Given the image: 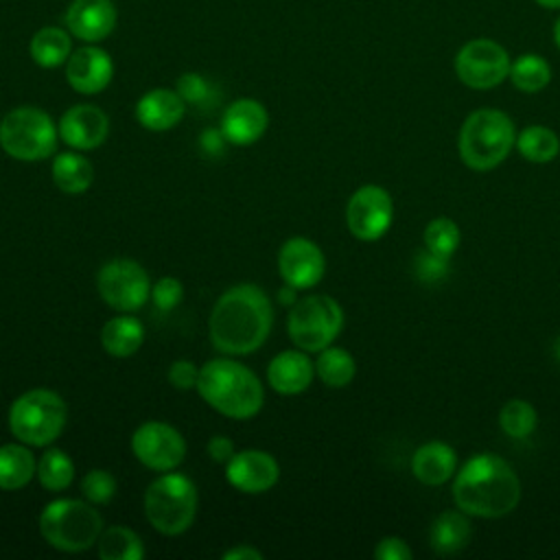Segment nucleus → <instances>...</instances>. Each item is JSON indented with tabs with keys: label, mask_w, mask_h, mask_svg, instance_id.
Instances as JSON below:
<instances>
[{
	"label": "nucleus",
	"mask_w": 560,
	"mask_h": 560,
	"mask_svg": "<svg viewBox=\"0 0 560 560\" xmlns=\"http://www.w3.org/2000/svg\"><path fill=\"white\" fill-rule=\"evenodd\" d=\"M273 322V308L267 293L256 284H236L228 289L212 306L210 339L223 354H249L258 350Z\"/></svg>",
	"instance_id": "f257e3e1"
},
{
	"label": "nucleus",
	"mask_w": 560,
	"mask_h": 560,
	"mask_svg": "<svg viewBox=\"0 0 560 560\" xmlns=\"http://www.w3.org/2000/svg\"><path fill=\"white\" fill-rule=\"evenodd\" d=\"M453 501L468 516H505L521 501L518 475L503 457L494 453H477L457 470Z\"/></svg>",
	"instance_id": "f03ea898"
},
{
	"label": "nucleus",
	"mask_w": 560,
	"mask_h": 560,
	"mask_svg": "<svg viewBox=\"0 0 560 560\" xmlns=\"http://www.w3.org/2000/svg\"><path fill=\"white\" fill-rule=\"evenodd\" d=\"M197 392L212 409L236 420L256 416L265 402L258 376L234 359H212L201 365Z\"/></svg>",
	"instance_id": "7ed1b4c3"
},
{
	"label": "nucleus",
	"mask_w": 560,
	"mask_h": 560,
	"mask_svg": "<svg viewBox=\"0 0 560 560\" xmlns=\"http://www.w3.org/2000/svg\"><path fill=\"white\" fill-rule=\"evenodd\" d=\"M516 142L512 118L492 107L475 109L459 129V158L472 171H490L499 166Z\"/></svg>",
	"instance_id": "20e7f679"
},
{
	"label": "nucleus",
	"mask_w": 560,
	"mask_h": 560,
	"mask_svg": "<svg viewBox=\"0 0 560 560\" xmlns=\"http://www.w3.org/2000/svg\"><path fill=\"white\" fill-rule=\"evenodd\" d=\"M39 532L50 547L77 553L90 549L98 540L103 518L90 501L57 499L42 510Z\"/></svg>",
	"instance_id": "39448f33"
},
{
	"label": "nucleus",
	"mask_w": 560,
	"mask_h": 560,
	"mask_svg": "<svg viewBox=\"0 0 560 560\" xmlns=\"http://www.w3.org/2000/svg\"><path fill=\"white\" fill-rule=\"evenodd\" d=\"M144 514L164 536L186 532L197 514V488L182 472H164L144 492Z\"/></svg>",
	"instance_id": "423d86ee"
},
{
	"label": "nucleus",
	"mask_w": 560,
	"mask_h": 560,
	"mask_svg": "<svg viewBox=\"0 0 560 560\" xmlns=\"http://www.w3.org/2000/svg\"><path fill=\"white\" fill-rule=\"evenodd\" d=\"M66 424V402L50 389H28L9 409L11 433L28 446H46L59 438Z\"/></svg>",
	"instance_id": "0eeeda50"
},
{
	"label": "nucleus",
	"mask_w": 560,
	"mask_h": 560,
	"mask_svg": "<svg viewBox=\"0 0 560 560\" xmlns=\"http://www.w3.org/2000/svg\"><path fill=\"white\" fill-rule=\"evenodd\" d=\"M59 129L39 107H15L0 120V147L20 162H39L55 153Z\"/></svg>",
	"instance_id": "6e6552de"
},
{
	"label": "nucleus",
	"mask_w": 560,
	"mask_h": 560,
	"mask_svg": "<svg viewBox=\"0 0 560 560\" xmlns=\"http://www.w3.org/2000/svg\"><path fill=\"white\" fill-rule=\"evenodd\" d=\"M343 328V311L330 295H308L291 306L287 330L304 352H319L337 339Z\"/></svg>",
	"instance_id": "1a4fd4ad"
},
{
	"label": "nucleus",
	"mask_w": 560,
	"mask_h": 560,
	"mask_svg": "<svg viewBox=\"0 0 560 560\" xmlns=\"http://www.w3.org/2000/svg\"><path fill=\"white\" fill-rule=\"evenodd\" d=\"M510 52L490 37H475L455 52L457 79L470 90H492L510 77Z\"/></svg>",
	"instance_id": "9d476101"
},
{
	"label": "nucleus",
	"mask_w": 560,
	"mask_h": 560,
	"mask_svg": "<svg viewBox=\"0 0 560 560\" xmlns=\"http://www.w3.org/2000/svg\"><path fill=\"white\" fill-rule=\"evenodd\" d=\"M96 289L103 302L120 313L138 311L151 298L149 273L131 258L107 260L96 273Z\"/></svg>",
	"instance_id": "9b49d317"
},
{
	"label": "nucleus",
	"mask_w": 560,
	"mask_h": 560,
	"mask_svg": "<svg viewBox=\"0 0 560 560\" xmlns=\"http://www.w3.org/2000/svg\"><path fill=\"white\" fill-rule=\"evenodd\" d=\"M131 451L147 468L168 472L184 462L186 442L175 427L160 420H149L133 431Z\"/></svg>",
	"instance_id": "f8f14e48"
},
{
	"label": "nucleus",
	"mask_w": 560,
	"mask_h": 560,
	"mask_svg": "<svg viewBox=\"0 0 560 560\" xmlns=\"http://www.w3.org/2000/svg\"><path fill=\"white\" fill-rule=\"evenodd\" d=\"M394 219V203L383 186L365 184L357 188L346 206V223L359 241L381 238Z\"/></svg>",
	"instance_id": "ddd939ff"
},
{
	"label": "nucleus",
	"mask_w": 560,
	"mask_h": 560,
	"mask_svg": "<svg viewBox=\"0 0 560 560\" xmlns=\"http://www.w3.org/2000/svg\"><path fill=\"white\" fill-rule=\"evenodd\" d=\"M278 269L287 284L300 289L315 287L324 271H326V258L317 243L304 236H293L284 241L278 254Z\"/></svg>",
	"instance_id": "4468645a"
},
{
	"label": "nucleus",
	"mask_w": 560,
	"mask_h": 560,
	"mask_svg": "<svg viewBox=\"0 0 560 560\" xmlns=\"http://www.w3.org/2000/svg\"><path fill=\"white\" fill-rule=\"evenodd\" d=\"M225 477L232 488L245 494H260L278 481L280 466L271 453L247 448L232 455L225 466Z\"/></svg>",
	"instance_id": "2eb2a0df"
},
{
	"label": "nucleus",
	"mask_w": 560,
	"mask_h": 560,
	"mask_svg": "<svg viewBox=\"0 0 560 560\" xmlns=\"http://www.w3.org/2000/svg\"><path fill=\"white\" fill-rule=\"evenodd\" d=\"M57 129H59V138L68 147L77 151H90L105 142L109 133V120L101 107L81 103L66 109Z\"/></svg>",
	"instance_id": "dca6fc26"
},
{
	"label": "nucleus",
	"mask_w": 560,
	"mask_h": 560,
	"mask_svg": "<svg viewBox=\"0 0 560 560\" xmlns=\"http://www.w3.org/2000/svg\"><path fill=\"white\" fill-rule=\"evenodd\" d=\"M114 77L112 57L98 46H83L66 61V79L79 94L103 92Z\"/></svg>",
	"instance_id": "f3484780"
},
{
	"label": "nucleus",
	"mask_w": 560,
	"mask_h": 560,
	"mask_svg": "<svg viewBox=\"0 0 560 560\" xmlns=\"http://www.w3.org/2000/svg\"><path fill=\"white\" fill-rule=\"evenodd\" d=\"M66 26L83 42H101L116 26V7L112 0H72Z\"/></svg>",
	"instance_id": "a211bd4d"
},
{
	"label": "nucleus",
	"mask_w": 560,
	"mask_h": 560,
	"mask_svg": "<svg viewBox=\"0 0 560 560\" xmlns=\"http://www.w3.org/2000/svg\"><path fill=\"white\" fill-rule=\"evenodd\" d=\"M269 125L267 109L254 98H238L221 116V136L238 147L254 144Z\"/></svg>",
	"instance_id": "6ab92c4d"
},
{
	"label": "nucleus",
	"mask_w": 560,
	"mask_h": 560,
	"mask_svg": "<svg viewBox=\"0 0 560 560\" xmlns=\"http://www.w3.org/2000/svg\"><path fill=\"white\" fill-rule=\"evenodd\" d=\"M315 376V363L304 350H284L269 361L267 381L273 392L293 396L302 394Z\"/></svg>",
	"instance_id": "aec40b11"
},
{
	"label": "nucleus",
	"mask_w": 560,
	"mask_h": 560,
	"mask_svg": "<svg viewBox=\"0 0 560 560\" xmlns=\"http://www.w3.org/2000/svg\"><path fill=\"white\" fill-rule=\"evenodd\" d=\"M184 107L186 103L177 90L173 92L166 88H155L138 101L136 118L149 131H166L182 120Z\"/></svg>",
	"instance_id": "412c9836"
},
{
	"label": "nucleus",
	"mask_w": 560,
	"mask_h": 560,
	"mask_svg": "<svg viewBox=\"0 0 560 560\" xmlns=\"http://www.w3.org/2000/svg\"><path fill=\"white\" fill-rule=\"evenodd\" d=\"M457 455L453 446L440 440H431L416 448L411 457V472L424 486H442L455 475Z\"/></svg>",
	"instance_id": "4be33fe9"
},
{
	"label": "nucleus",
	"mask_w": 560,
	"mask_h": 560,
	"mask_svg": "<svg viewBox=\"0 0 560 560\" xmlns=\"http://www.w3.org/2000/svg\"><path fill=\"white\" fill-rule=\"evenodd\" d=\"M472 536V527L468 521V514L457 510L442 512L429 529V542L431 549L440 556H453L459 553L464 547H468Z\"/></svg>",
	"instance_id": "5701e85b"
},
{
	"label": "nucleus",
	"mask_w": 560,
	"mask_h": 560,
	"mask_svg": "<svg viewBox=\"0 0 560 560\" xmlns=\"http://www.w3.org/2000/svg\"><path fill=\"white\" fill-rule=\"evenodd\" d=\"M142 341H144V328H142L140 319H136L131 315L112 317L101 330V343H103L105 352L112 357H118V359H125V357H131L133 352H138Z\"/></svg>",
	"instance_id": "b1692460"
},
{
	"label": "nucleus",
	"mask_w": 560,
	"mask_h": 560,
	"mask_svg": "<svg viewBox=\"0 0 560 560\" xmlns=\"http://www.w3.org/2000/svg\"><path fill=\"white\" fill-rule=\"evenodd\" d=\"M52 182L66 195H81L94 182V168L88 158L79 153H59L52 160Z\"/></svg>",
	"instance_id": "393cba45"
},
{
	"label": "nucleus",
	"mask_w": 560,
	"mask_h": 560,
	"mask_svg": "<svg viewBox=\"0 0 560 560\" xmlns=\"http://www.w3.org/2000/svg\"><path fill=\"white\" fill-rule=\"evenodd\" d=\"M37 470V462L26 444H2L0 446V488L20 490L26 486Z\"/></svg>",
	"instance_id": "a878e982"
},
{
	"label": "nucleus",
	"mask_w": 560,
	"mask_h": 560,
	"mask_svg": "<svg viewBox=\"0 0 560 560\" xmlns=\"http://www.w3.org/2000/svg\"><path fill=\"white\" fill-rule=\"evenodd\" d=\"M508 79L512 81V85L518 92L536 94V92H542L549 85L551 66L545 57H540L536 52H525V55H518L516 59H512Z\"/></svg>",
	"instance_id": "bb28decb"
},
{
	"label": "nucleus",
	"mask_w": 560,
	"mask_h": 560,
	"mask_svg": "<svg viewBox=\"0 0 560 560\" xmlns=\"http://www.w3.org/2000/svg\"><path fill=\"white\" fill-rule=\"evenodd\" d=\"M514 147L518 153L534 164H547L560 153V138L553 129L545 125H529L521 133H516Z\"/></svg>",
	"instance_id": "cd10ccee"
},
{
	"label": "nucleus",
	"mask_w": 560,
	"mask_h": 560,
	"mask_svg": "<svg viewBox=\"0 0 560 560\" xmlns=\"http://www.w3.org/2000/svg\"><path fill=\"white\" fill-rule=\"evenodd\" d=\"M70 48V35L57 26H44L31 39V57L42 68H57L66 63L72 55Z\"/></svg>",
	"instance_id": "c85d7f7f"
},
{
	"label": "nucleus",
	"mask_w": 560,
	"mask_h": 560,
	"mask_svg": "<svg viewBox=\"0 0 560 560\" xmlns=\"http://www.w3.org/2000/svg\"><path fill=\"white\" fill-rule=\"evenodd\" d=\"M315 374L328 387H346L357 374L354 357L339 346H328L319 350L315 361Z\"/></svg>",
	"instance_id": "c756f323"
},
{
	"label": "nucleus",
	"mask_w": 560,
	"mask_h": 560,
	"mask_svg": "<svg viewBox=\"0 0 560 560\" xmlns=\"http://www.w3.org/2000/svg\"><path fill=\"white\" fill-rule=\"evenodd\" d=\"M98 556L103 560H140L144 545L136 532L122 525H114L98 536Z\"/></svg>",
	"instance_id": "7c9ffc66"
},
{
	"label": "nucleus",
	"mask_w": 560,
	"mask_h": 560,
	"mask_svg": "<svg viewBox=\"0 0 560 560\" xmlns=\"http://www.w3.org/2000/svg\"><path fill=\"white\" fill-rule=\"evenodd\" d=\"M39 483L50 490V492H61L66 490L72 479H74V464L68 457V453L59 451V448H50L46 451L39 462H37V470H35Z\"/></svg>",
	"instance_id": "2f4dec72"
},
{
	"label": "nucleus",
	"mask_w": 560,
	"mask_h": 560,
	"mask_svg": "<svg viewBox=\"0 0 560 560\" xmlns=\"http://www.w3.org/2000/svg\"><path fill=\"white\" fill-rule=\"evenodd\" d=\"M536 422H538V413H536L534 405L523 398L508 400L499 411L501 431L514 440L529 438L536 429Z\"/></svg>",
	"instance_id": "473e14b6"
},
{
	"label": "nucleus",
	"mask_w": 560,
	"mask_h": 560,
	"mask_svg": "<svg viewBox=\"0 0 560 560\" xmlns=\"http://www.w3.org/2000/svg\"><path fill=\"white\" fill-rule=\"evenodd\" d=\"M422 241H424V249L440 256V258H451L462 241L459 234V225L448 219V217H438L431 219L422 232Z\"/></svg>",
	"instance_id": "72a5a7b5"
},
{
	"label": "nucleus",
	"mask_w": 560,
	"mask_h": 560,
	"mask_svg": "<svg viewBox=\"0 0 560 560\" xmlns=\"http://www.w3.org/2000/svg\"><path fill=\"white\" fill-rule=\"evenodd\" d=\"M81 492L94 505L109 503L112 497L116 494V479L112 477L109 470L94 468V470L85 472V477L81 479Z\"/></svg>",
	"instance_id": "f704fd0d"
},
{
	"label": "nucleus",
	"mask_w": 560,
	"mask_h": 560,
	"mask_svg": "<svg viewBox=\"0 0 560 560\" xmlns=\"http://www.w3.org/2000/svg\"><path fill=\"white\" fill-rule=\"evenodd\" d=\"M177 94L184 98L188 105H203L212 96L210 83L197 74V72H186L177 79Z\"/></svg>",
	"instance_id": "c9c22d12"
},
{
	"label": "nucleus",
	"mask_w": 560,
	"mask_h": 560,
	"mask_svg": "<svg viewBox=\"0 0 560 560\" xmlns=\"http://www.w3.org/2000/svg\"><path fill=\"white\" fill-rule=\"evenodd\" d=\"M184 298V287L177 278L164 276L151 284V300L160 311H173Z\"/></svg>",
	"instance_id": "e433bc0d"
},
{
	"label": "nucleus",
	"mask_w": 560,
	"mask_h": 560,
	"mask_svg": "<svg viewBox=\"0 0 560 560\" xmlns=\"http://www.w3.org/2000/svg\"><path fill=\"white\" fill-rule=\"evenodd\" d=\"M446 271H448V258H440L427 249L416 258V273L424 282L442 280L446 276Z\"/></svg>",
	"instance_id": "4c0bfd02"
},
{
	"label": "nucleus",
	"mask_w": 560,
	"mask_h": 560,
	"mask_svg": "<svg viewBox=\"0 0 560 560\" xmlns=\"http://www.w3.org/2000/svg\"><path fill=\"white\" fill-rule=\"evenodd\" d=\"M168 381L175 389H192L199 381V368L186 359L173 361L168 368Z\"/></svg>",
	"instance_id": "58836bf2"
},
{
	"label": "nucleus",
	"mask_w": 560,
	"mask_h": 560,
	"mask_svg": "<svg viewBox=\"0 0 560 560\" xmlns=\"http://www.w3.org/2000/svg\"><path fill=\"white\" fill-rule=\"evenodd\" d=\"M374 558L376 560H411L413 553L400 536H385L376 542L374 547Z\"/></svg>",
	"instance_id": "ea45409f"
},
{
	"label": "nucleus",
	"mask_w": 560,
	"mask_h": 560,
	"mask_svg": "<svg viewBox=\"0 0 560 560\" xmlns=\"http://www.w3.org/2000/svg\"><path fill=\"white\" fill-rule=\"evenodd\" d=\"M236 453L234 442L225 435H212L208 442V455L212 462L217 464H228L232 459V455Z\"/></svg>",
	"instance_id": "a19ab883"
},
{
	"label": "nucleus",
	"mask_w": 560,
	"mask_h": 560,
	"mask_svg": "<svg viewBox=\"0 0 560 560\" xmlns=\"http://www.w3.org/2000/svg\"><path fill=\"white\" fill-rule=\"evenodd\" d=\"M223 560H262V553L252 545H238L223 553Z\"/></svg>",
	"instance_id": "79ce46f5"
},
{
	"label": "nucleus",
	"mask_w": 560,
	"mask_h": 560,
	"mask_svg": "<svg viewBox=\"0 0 560 560\" xmlns=\"http://www.w3.org/2000/svg\"><path fill=\"white\" fill-rule=\"evenodd\" d=\"M295 291H298L295 287H291V284H287V282H284V287L280 289V302H282L284 306H287V304H291V306H293V304L298 302V300H295Z\"/></svg>",
	"instance_id": "37998d69"
},
{
	"label": "nucleus",
	"mask_w": 560,
	"mask_h": 560,
	"mask_svg": "<svg viewBox=\"0 0 560 560\" xmlns=\"http://www.w3.org/2000/svg\"><path fill=\"white\" fill-rule=\"evenodd\" d=\"M538 7H542V9H549V11H556V9H560V0H534Z\"/></svg>",
	"instance_id": "c03bdc74"
},
{
	"label": "nucleus",
	"mask_w": 560,
	"mask_h": 560,
	"mask_svg": "<svg viewBox=\"0 0 560 560\" xmlns=\"http://www.w3.org/2000/svg\"><path fill=\"white\" fill-rule=\"evenodd\" d=\"M553 44H556L558 50H560V15H558L556 22H553Z\"/></svg>",
	"instance_id": "a18cd8bd"
}]
</instances>
